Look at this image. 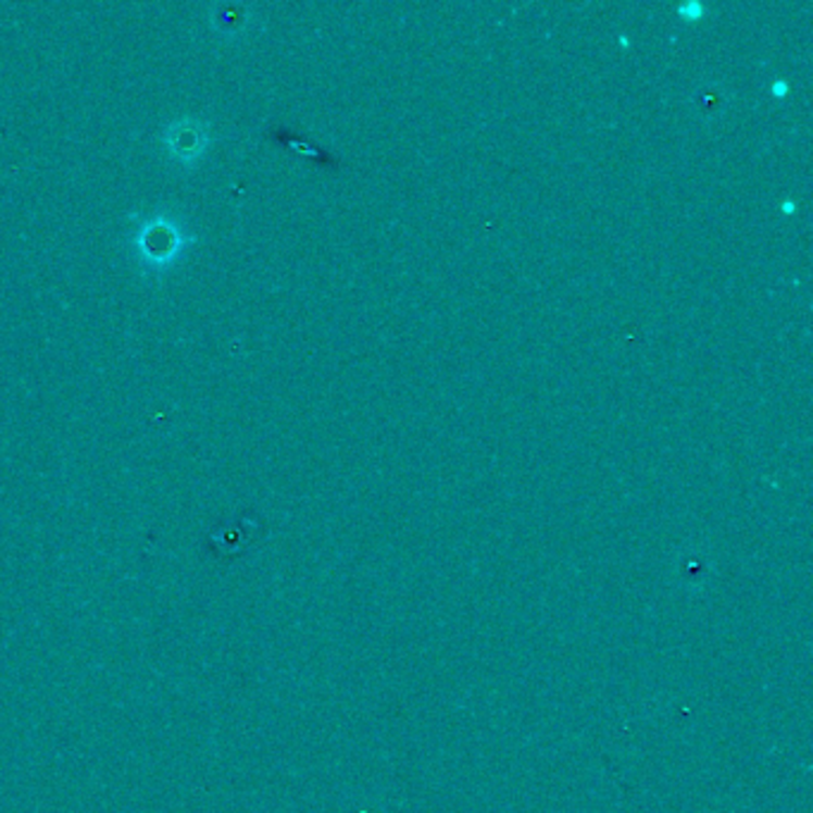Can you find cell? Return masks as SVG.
<instances>
[]
</instances>
